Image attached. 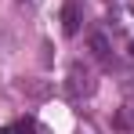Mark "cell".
<instances>
[{
	"label": "cell",
	"mask_w": 134,
	"mask_h": 134,
	"mask_svg": "<svg viewBox=\"0 0 134 134\" xmlns=\"http://www.w3.org/2000/svg\"><path fill=\"white\" fill-rule=\"evenodd\" d=\"M69 94H72V98L94 94V72H91L83 62H72V69H69Z\"/></svg>",
	"instance_id": "cell-1"
},
{
	"label": "cell",
	"mask_w": 134,
	"mask_h": 134,
	"mask_svg": "<svg viewBox=\"0 0 134 134\" xmlns=\"http://www.w3.org/2000/svg\"><path fill=\"white\" fill-rule=\"evenodd\" d=\"M91 51H94V58H98V62H105V65L112 62V54H109V40H105L102 33H94V36H91Z\"/></svg>",
	"instance_id": "cell-2"
},
{
	"label": "cell",
	"mask_w": 134,
	"mask_h": 134,
	"mask_svg": "<svg viewBox=\"0 0 134 134\" xmlns=\"http://www.w3.org/2000/svg\"><path fill=\"white\" fill-rule=\"evenodd\" d=\"M62 22H65V33H69V36H76V33H80V7H76V4H65Z\"/></svg>",
	"instance_id": "cell-3"
},
{
	"label": "cell",
	"mask_w": 134,
	"mask_h": 134,
	"mask_svg": "<svg viewBox=\"0 0 134 134\" xmlns=\"http://www.w3.org/2000/svg\"><path fill=\"white\" fill-rule=\"evenodd\" d=\"M15 131H18V134H33V131H36V127H33V120H22V123H18Z\"/></svg>",
	"instance_id": "cell-4"
},
{
	"label": "cell",
	"mask_w": 134,
	"mask_h": 134,
	"mask_svg": "<svg viewBox=\"0 0 134 134\" xmlns=\"http://www.w3.org/2000/svg\"><path fill=\"white\" fill-rule=\"evenodd\" d=\"M0 134H18V131H15V127H0Z\"/></svg>",
	"instance_id": "cell-5"
}]
</instances>
